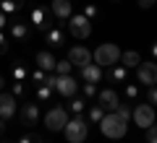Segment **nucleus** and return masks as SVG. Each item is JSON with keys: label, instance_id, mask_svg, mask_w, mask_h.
<instances>
[{"label": "nucleus", "instance_id": "f257e3e1", "mask_svg": "<svg viewBox=\"0 0 157 143\" xmlns=\"http://www.w3.org/2000/svg\"><path fill=\"white\" fill-rule=\"evenodd\" d=\"M100 130L105 138H113V141H118V138H123L126 130H128V122L123 120L121 115H115V112H105V117L100 120Z\"/></svg>", "mask_w": 157, "mask_h": 143}, {"label": "nucleus", "instance_id": "f03ea898", "mask_svg": "<svg viewBox=\"0 0 157 143\" xmlns=\"http://www.w3.org/2000/svg\"><path fill=\"white\" fill-rule=\"evenodd\" d=\"M63 133H66V141L68 143H84L86 135H89V125H86V120L81 115H76V117H71V120L66 122Z\"/></svg>", "mask_w": 157, "mask_h": 143}, {"label": "nucleus", "instance_id": "7ed1b4c3", "mask_svg": "<svg viewBox=\"0 0 157 143\" xmlns=\"http://www.w3.org/2000/svg\"><path fill=\"white\" fill-rule=\"evenodd\" d=\"M118 60H121V50H118L113 42L100 44V47L92 52V63H97L100 68H110V65H115Z\"/></svg>", "mask_w": 157, "mask_h": 143}, {"label": "nucleus", "instance_id": "20e7f679", "mask_svg": "<svg viewBox=\"0 0 157 143\" xmlns=\"http://www.w3.org/2000/svg\"><path fill=\"white\" fill-rule=\"evenodd\" d=\"M68 34L73 39H86L92 34V21L81 13V16H71L68 18Z\"/></svg>", "mask_w": 157, "mask_h": 143}, {"label": "nucleus", "instance_id": "39448f33", "mask_svg": "<svg viewBox=\"0 0 157 143\" xmlns=\"http://www.w3.org/2000/svg\"><path fill=\"white\" fill-rule=\"evenodd\" d=\"M66 122H68V115H66V109H63L60 104L52 107V109H47V115H45V125H47V130H50V133L63 130V127H66Z\"/></svg>", "mask_w": 157, "mask_h": 143}, {"label": "nucleus", "instance_id": "423d86ee", "mask_svg": "<svg viewBox=\"0 0 157 143\" xmlns=\"http://www.w3.org/2000/svg\"><path fill=\"white\" fill-rule=\"evenodd\" d=\"M131 117H134V122L139 127H144V130L157 120V117H155V107H152V104H139L134 112H131Z\"/></svg>", "mask_w": 157, "mask_h": 143}, {"label": "nucleus", "instance_id": "0eeeda50", "mask_svg": "<svg viewBox=\"0 0 157 143\" xmlns=\"http://www.w3.org/2000/svg\"><path fill=\"white\" fill-rule=\"evenodd\" d=\"M136 78H139V83H144V86H155L157 83V63H139L136 65Z\"/></svg>", "mask_w": 157, "mask_h": 143}, {"label": "nucleus", "instance_id": "6e6552de", "mask_svg": "<svg viewBox=\"0 0 157 143\" xmlns=\"http://www.w3.org/2000/svg\"><path fill=\"white\" fill-rule=\"evenodd\" d=\"M47 18H50V13H47L45 5H34L32 13H29V21H32V26L37 29V31H42V34L50 29V21H47Z\"/></svg>", "mask_w": 157, "mask_h": 143}, {"label": "nucleus", "instance_id": "1a4fd4ad", "mask_svg": "<svg viewBox=\"0 0 157 143\" xmlns=\"http://www.w3.org/2000/svg\"><path fill=\"white\" fill-rule=\"evenodd\" d=\"M18 104H16V96L11 91H0V120H11L16 115Z\"/></svg>", "mask_w": 157, "mask_h": 143}, {"label": "nucleus", "instance_id": "9d476101", "mask_svg": "<svg viewBox=\"0 0 157 143\" xmlns=\"http://www.w3.org/2000/svg\"><path fill=\"white\" fill-rule=\"evenodd\" d=\"M55 91L60 94V96H76V91H78L76 78H71V73H68V76H58L55 78Z\"/></svg>", "mask_w": 157, "mask_h": 143}, {"label": "nucleus", "instance_id": "9b49d317", "mask_svg": "<svg viewBox=\"0 0 157 143\" xmlns=\"http://www.w3.org/2000/svg\"><path fill=\"white\" fill-rule=\"evenodd\" d=\"M68 60H71V65L84 68V65H89V63H92V52L86 50V47H81V44H76V47L68 50Z\"/></svg>", "mask_w": 157, "mask_h": 143}, {"label": "nucleus", "instance_id": "f8f14e48", "mask_svg": "<svg viewBox=\"0 0 157 143\" xmlns=\"http://www.w3.org/2000/svg\"><path fill=\"white\" fill-rule=\"evenodd\" d=\"M50 13H52L55 18H60V21H68V18L73 16L71 0H52V3H50Z\"/></svg>", "mask_w": 157, "mask_h": 143}, {"label": "nucleus", "instance_id": "ddd939ff", "mask_svg": "<svg viewBox=\"0 0 157 143\" xmlns=\"http://www.w3.org/2000/svg\"><path fill=\"white\" fill-rule=\"evenodd\" d=\"M29 34H32L29 23H26V21H24V18L16 13V18L11 21V37H13V39H18V42H26V39H29Z\"/></svg>", "mask_w": 157, "mask_h": 143}, {"label": "nucleus", "instance_id": "4468645a", "mask_svg": "<svg viewBox=\"0 0 157 143\" xmlns=\"http://www.w3.org/2000/svg\"><path fill=\"white\" fill-rule=\"evenodd\" d=\"M97 99H100V107L105 112H113L118 107V94L113 91V88H102V91H97Z\"/></svg>", "mask_w": 157, "mask_h": 143}, {"label": "nucleus", "instance_id": "2eb2a0df", "mask_svg": "<svg viewBox=\"0 0 157 143\" xmlns=\"http://www.w3.org/2000/svg\"><path fill=\"white\" fill-rule=\"evenodd\" d=\"M81 78H84L86 83H97L102 78V68L97 65V63H89V65L81 68Z\"/></svg>", "mask_w": 157, "mask_h": 143}, {"label": "nucleus", "instance_id": "dca6fc26", "mask_svg": "<svg viewBox=\"0 0 157 143\" xmlns=\"http://www.w3.org/2000/svg\"><path fill=\"white\" fill-rule=\"evenodd\" d=\"M107 78H110L113 83H126V78H128V68H123L121 63H115V65L107 68Z\"/></svg>", "mask_w": 157, "mask_h": 143}, {"label": "nucleus", "instance_id": "f3484780", "mask_svg": "<svg viewBox=\"0 0 157 143\" xmlns=\"http://www.w3.org/2000/svg\"><path fill=\"white\" fill-rule=\"evenodd\" d=\"M45 37H47V44H50L52 50L66 44V31H63V29H52V26H50V29L45 31Z\"/></svg>", "mask_w": 157, "mask_h": 143}, {"label": "nucleus", "instance_id": "a211bd4d", "mask_svg": "<svg viewBox=\"0 0 157 143\" xmlns=\"http://www.w3.org/2000/svg\"><path fill=\"white\" fill-rule=\"evenodd\" d=\"M21 120H24V125H37V120H39V107H37V104H24V107H21Z\"/></svg>", "mask_w": 157, "mask_h": 143}, {"label": "nucleus", "instance_id": "6ab92c4d", "mask_svg": "<svg viewBox=\"0 0 157 143\" xmlns=\"http://www.w3.org/2000/svg\"><path fill=\"white\" fill-rule=\"evenodd\" d=\"M55 57L50 55V52H37V65H39V70H47V73H55Z\"/></svg>", "mask_w": 157, "mask_h": 143}, {"label": "nucleus", "instance_id": "aec40b11", "mask_svg": "<svg viewBox=\"0 0 157 143\" xmlns=\"http://www.w3.org/2000/svg\"><path fill=\"white\" fill-rule=\"evenodd\" d=\"M21 8H24V0H0V11L6 16H16V13H21Z\"/></svg>", "mask_w": 157, "mask_h": 143}, {"label": "nucleus", "instance_id": "412c9836", "mask_svg": "<svg viewBox=\"0 0 157 143\" xmlns=\"http://www.w3.org/2000/svg\"><path fill=\"white\" fill-rule=\"evenodd\" d=\"M118 63H121L123 68H136V65L141 63V55H139V52H134V50L121 52V60H118Z\"/></svg>", "mask_w": 157, "mask_h": 143}, {"label": "nucleus", "instance_id": "4be33fe9", "mask_svg": "<svg viewBox=\"0 0 157 143\" xmlns=\"http://www.w3.org/2000/svg\"><path fill=\"white\" fill-rule=\"evenodd\" d=\"M71 60H60V63H55V76H68L71 73Z\"/></svg>", "mask_w": 157, "mask_h": 143}, {"label": "nucleus", "instance_id": "5701e85b", "mask_svg": "<svg viewBox=\"0 0 157 143\" xmlns=\"http://www.w3.org/2000/svg\"><path fill=\"white\" fill-rule=\"evenodd\" d=\"M102 117H105V109H102L100 104H92V107H89V120H92V122H100Z\"/></svg>", "mask_w": 157, "mask_h": 143}, {"label": "nucleus", "instance_id": "b1692460", "mask_svg": "<svg viewBox=\"0 0 157 143\" xmlns=\"http://www.w3.org/2000/svg\"><path fill=\"white\" fill-rule=\"evenodd\" d=\"M68 109H71L73 115H81V112L86 109V102H81V99H73V96H71V104H68Z\"/></svg>", "mask_w": 157, "mask_h": 143}, {"label": "nucleus", "instance_id": "393cba45", "mask_svg": "<svg viewBox=\"0 0 157 143\" xmlns=\"http://www.w3.org/2000/svg\"><path fill=\"white\" fill-rule=\"evenodd\" d=\"M113 112H115V115H121V117H123L126 122L131 120V107H128V104H121V102H118V107H115Z\"/></svg>", "mask_w": 157, "mask_h": 143}, {"label": "nucleus", "instance_id": "a878e982", "mask_svg": "<svg viewBox=\"0 0 157 143\" xmlns=\"http://www.w3.org/2000/svg\"><path fill=\"white\" fill-rule=\"evenodd\" d=\"M50 96H52V88L42 83V86L37 88V99H39V102H47V99H50Z\"/></svg>", "mask_w": 157, "mask_h": 143}, {"label": "nucleus", "instance_id": "bb28decb", "mask_svg": "<svg viewBox=\"0 0 157 143\" xmlns=\"http://www.w3.org/2000/svg\"><path fill=\"white\" fill-rule=\"evenodd\" d=\"M24 78H26V68H24L21 63H16V65H13V81H24Z\"/></svg>", "mask_w": 157, "mask_h": 143}, {"label": "nucleus", "instance_id": "cd10ccee", "mask_svg": "<svg viewBox=\"0 0 157 143\" xmlns=\"http://www.w3.org/2000/svg\"><path fill=\"white\" fill-rule=\"evenodd\" d=\"M147 143H157V120L147 127Z\"/></svg>", "mask_w": 157, "mask_h": 143}, {"label": "nucleus", "instance_id": "c85d7f7f", "mask_svg": "<svg viewBox=\"0 0 157 143\" xmlns=\"http://www.w3.org/2000/svg\"><path fill=\"white\" fill-rule=\"evenodd\" d=\"M147 104L157 107V83H155V86H149V91H147Z\"/></svg>", "mask_w": 157, "mask_h": 143}, {"label": "nucleus", "instance_id": "c756f323", "mask_svg": "<svg viewBox=\"0 0 157 143\" xmlns=\"http://www.w3.org/2000/svg\"><path fill=\"white\" fill-rule=\"evenodd\" d=\"M84 16L89 18V21H92V18H97V16H100V8H97V5H92V3H89V5L84 8Z\"/></svg>", "mask_w": 157, "mask_h": 143}, {"label": "nucleus", "instance_id": "7c9ffc66", "mask_svg": "<svg viewBox=\"0 0 157 143\" xmlns=\"http://www.w3.org/2000/svg\"><path fill=\"white\" fill-rule=\"evenodd\" d=\"M126 96H128V99H136V96H139V86H134V83L126 86Z\"/></svg>", "mask_w": 157, "mask_h": 143}, {"label": "nucleus", "instance_id": "2f4dec72", "mask_svg": "<svg viewBox=\"0 0 157 143\" xmlns=\"http://www.w3.org/2000/svg\"><path fill=\"white\" fill-rule=\"evenodd\" d=\"M13 96H18V94H24V81H13V88H11Z\"/></svg>", "mask_w": 157, "mask_h": 143}, {"label": "nucleus", "instance_id": "473e14b6", "mask_svg": "<svg viewBox=\"0 0 157 143\" xmlns=\"http://www.w3.org/2000/svg\"><path fill=\"white\" fill-rule=\"evenodd\" d=\"M84 94L86 96H97V86L94 83H84Z\"/></svg>", "mask_w": 157, "mask_h": 143}, {"label": "nucleus", "instance_id": "72a5a7b5", "mask_svg": "<svg viewBox=\"0 0 157 143\" xmlns=\"http://www.w3.org/2000/svg\"><path fill=\"white\" fill-rule=\"evenodd\" d=\"M8 52V42H6V31H0V55Z\"/></svg>", "mask_w": 157, "mask_h": 143}, {"label": "nucleus", "instance_id": "f704fd0d", "mask_svg": "<svg viewBox=\"0 0 157 143\" xmlns=\"http://www.w3.org/2000/svg\"><path fill=\"white\" fill-rule=\"evenodd\" d=\"M18 143H42V138H39V135H24Z\"/></svg>", "mask_w": 157, "mask_h": 143}, {"label": "nucleus", "instance_id": "c9c22d12", "mask_svg": "<svg viewBox=\"0 0 157 143\" xmlns=\"http://www.w3.org/2000/svg\"><path fill=\"white\" fill-rule=\"evenodd\" d=\"M34 81H37V83H42V81H45V70H37V73H34Z\"/></svg>", "mask_w": 157, "mask_h": 143}, {"label": "nucleus", "instance_id": "e433bc0d", "mask_svg": "<svg viewBox=\"0 0 157 143\" xmlns=\"http://www.w3.org/2000/svg\"><path fill=\"white\" fill-rule=\"evenodd\" d=\"M152 3H155V0H139V8H149Z\"/></svg>", "mask_w": 157, "mask_h": 143}, {"label": "nucleus", "instance_id": "4c0bfd02", "mask_svg": "<svg viewBox=\"0 0 157 143\" xmlns=\"http://www.w3.org/2000/svg\"><path fill=\"white\" fill-rule=\"evenodd\" d=\"M3 29H6V13L0 11V31H3Z\"/></svg>", "mask_w": 157, "mask_h": 143}, {"label": "nucleus", "instance_id": "58836bf2", "mask_svg": "<svg viewBox=\"0 0 157 143\" xmlns=\"http://www.w3.org/2000/svg\"><path fill=\"white\" fill-rule=\"evenodd\" d=\"M152 55H155V60H157V42L152 44Z\"/></svg>", "mask_w": 157, "mask_h": 143}, {"label": "nucleus", "instance_id": "ea45409f", "mask_svg": "<svg viewBox=\"0 0 157 143\" xmlns=\"http://www.w3.org/2000/svg\"><path fill=\"white\" fill-rule=\"evenodd\" d=\"M3 86H6V78H3V76H0V91H3Z\"/></svg>", "mask_w": 157, "mask_h": 143}, {"label": "nucleus", "instance_id": "a19ab883", "mask_svg": "<svg viewBox=\"0 0 157 143\" xmlns=\"http://www.w3.org/2000/svg\"><path fill=\"white\" fill-rule=\"evenodd\" d=\"M3 122H6V120H0V135H3V130H6V125H3Z\"/></svg>", "mask_w": 157, "mask_h": 143}, {"label": "nucleus", "instance_id": "79ce46f5", "mask_svg": "<svg viewBox=\"0 0 157 143\" xmlns=\"http://www.w3.org/2000/svg\"><path fill=\"white\" fill-rule=\"evenodd\" d=\"M3 143H11V141H3Z\"/></svg>", "mask_w": 157, "mask_h": 143}, {"label": "nucleus", "instance_id": "37998d69", "mask_svg": "<svg viewBox=\"0 0 157 143\" xmlns=\"http://www.w3.org/2000/svg\"><path fill=\"white\" fill-rule=\"evenodd\" d=\"M113 3H118V0H113Z\"/></svg>", "mask_w": 157, "mask_h": 143}, {"label": "nucleus", "instance_id": "c03bdc74", "mask_svg": "<svg viewBox=\"0 0 157 143\" xmlns=\"http://www.w3.org/2000/svg\"><path fill=\"white\" fill-rule=\"evenodd\" d=\"M155 3H157V0H155Z\"/></svg>", "mask_w": 157, "mask_h": 143}]
</instances>
